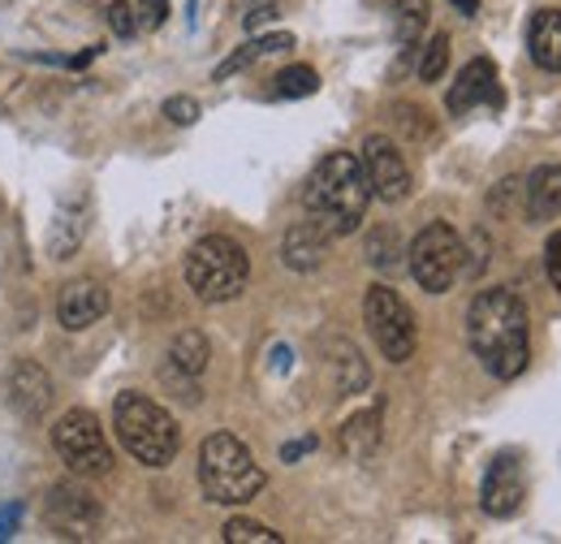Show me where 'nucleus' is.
I'll return each instance as SVG.
<instances>
[{
	"instance_id": "aec40b11",
	"label": "nucleus",
	"mask_w": 561,
	"mask_h": 544,
	"mask_svg": "<svg viewBox=\"0 0 561 544\" xmlns=\"http://www.w3.org/2000/svg\"><path fill=\"white\" fill-rule=\"evenodd\" d=\"M376 450H380V407L358 410L354 419H346V428H342V454L354 458V463H363Z\"/></svg>"
},
{
	"instance_id": "5701e85b",
	"label": "nucleus",
	"mask_w": 561,
	"mask_h": 544,
	"mask_svg": "<svg viewBox=\"0 0 561 544\" xmlns=\"http://www.w3.org/2000/svg\"><path fill=\"white\" fill-rule=\"evenodd\" d=\"M427 31V0H398L393 4V39L402 48H415Z\"/></svg>"
},
{
	"instance_id": "20e7f679",
	"label": "nucleus",
	"mask_w": 561,
	"mask_h": 544,
	"mask_svg": "<svg viewBox=\"0 0 561 544\" xmlns=\"http://www.w3.org/2000/svg\"><path fill=\"white\" fill-rule=\"evenodd\" d=\"M264 467L233 432H211L199 445V488L216 506H247L264 492Z\"/></svg>"
},
{
	"instance_id": "c85d7f7f",
	"label": "nucleus",
	"mask_w": 561,
	"mask_h": 544,
	"mask_svg": "<svg viewBox=\"0 0 561 544\" xmlns=\"http://www.w3.org/2000/svg\"><path fill=\"white\" fill-rule=\"evenodd\" d=\"M164 117H169L173 126H195V122H199V104H195L191 95H169V100H164Z\"/></svg>"
},
{
	"instance_id": "393cba45",
	"label": "nucleus",
	"mask_w": 561,
	"mask_h": 544,
	"mask_svg": "<svg viewBox=\"0 0 561 544\" xmlns=\"http://www.w3.org/2000/svg\"><path fill=\"white\" fill-rule=\"evenodd\" d=\"M220 536L225 544H280V532H273L268 523H255V519H229Z\"/></svg>"
},
{
	"instance_id": "473e14b6",
	"label": "nucleus",
	"mask_w": 561,
	"mask_h": 544,
	"mask_svg": "<svg viewBox=\"0 0 561 544\" xmlns=\"http://www.w3.org/2000/svg\"><path fill=\"white\" fill-rule=\"evenodd\" d=\"M316 450V437H302V441H289L285 450H280V463H294V458H302V454H311Z\"/></svg>"
},
{
	"instance_id": "4468645a",
	"label": "nucleus",
	"mask_w": 561,
	"mask_h": 544,
	"mask_svg": "<svg viewBox=\"0 0 561 544\" xmlns=\"http://www.w3.org/2000/svg\"><path fill=\"white\" fill-rule=\"evenodd\" d=\"M445 104H449L454 117H467L480 104L501 109V82H496V66H492L489 57H476V61L462 66V73L454 78V87L445 95Z\"/></svg>"
},
{
	"instance_id": "72a5a7b5",
	"label": "nucleus",
	"mask_w": 561,
	"mask_h": 544,
	"mask_svg": "<svg viewBox=\"0 0 561 544\" xmlns=\"http://www.w3.org/2000/svg\"><path fill=\"white\" fill-rule=\"evenodd\" d=\"M273 18H280L277 4H264V9H255V13H247V31H260V26H268Z\"/></svg>"
},
{
	"instance_id": "0eeeda50",
	"label": "nucleus",
	"mask_w": 561,
	"mask_h": 544,
	"mask_svg": "<svg viewBox=\"0 0 561 544\" xmlns=\"http://www.w3.org/2000/svg\"><path fill=\"white\" fill-rule=\"evenodd\" d=\"M53 450L70 467V476L95 479L113 472V445L91 410L73 407L53 423Z\"/></svg>"
},
{
	"instance_id": "9b49d317",
	"label": "nucleus",
	"mask_w": 561,
	"mask_h": 544,
	"mask_svg": "<svg viewBox=\"0 0 561 544\" xmlns=\"http://www.w3.org/2000/svg\"><path fill=\"white\" fill-rule=\"evenodd\" d=\"M527 501V467L518 454H496L480 484V506L492 519H514Z\"/></svg>"
},
{
	"instance_id": "7ed1b4c3",
	"label": "nucleus",
	"mask_w": 561,
	"mask_h": 544,
	"mask_svg": "<svg viewBox=\"0 0 561 544\" xmlns=\"http://www.w3.org/2000/svg\"><path fill=\"white\" fill-rule=\"evenodd\" d=\"M113 432L122 441V450L142 463V467H169L182 450V428L160 403H151L147 394H117L113 403Z\"/></svg>"
},
{
	"instance_id": "2f4dec72",
	"label": "nucleus",
	"mask_w": 561,
	"mask_h": 544,
	"mask_svg": "<svg viewBox=\"0 0 561 544\" xmlns=\"http://www.w3.org/2000/svg\"><path fill=\"white\" fill-rule=\"evenodd\" d=\"M18 523H22V506H4L0 510V541H9L18 532Z\"/></svg>"
},
{
	"instance_id": "9d476101",
	"label": "nucleus",
	"mask_w": 561,
	"mask_h": 544,
	"mask_svg": "<svg viewBox=\"0 0 561 544\" xmlns=\"http://www.w3.org/2000/svg\"><path fill=\"white\" fill-rule=\"evenodd\" d=\"M53 398H57V385L35 359H13L4 367V407L22 423H44L53 410Z\"/></svg>"
},
{
	"instance_id": "1a4fd4ad",
	"label": "nucleus",
	"mask_w": 561,
	"mask_h": 544,
	"mask_svg": "<svg viewBox=\"0 0 561 544\" xmlns=\"http://www.w3.org/2000/svg\"><path fill=\"white\" fill-rule=\"evenodd\" d=\"M363 173H367V186H371V200L380 204H402L411 200L415 191V178H411V165L402 156V147L389 135H367L363 138Z\"/></svg>"
},
{
	"instance_id": "cd10ccee",
	"label": "nucleus",
	"mask_w": 561,
	"mask_h": 544,
	"mask_svg": "<svg viewBox=\"0 0 561 544\" xmlns=\"http://www.w3.org/2000/svg\"><path fill=\"white\" fill-rule=\"evenodd\" d=\"M108 26H113V35H122V39H130V35L139 31V18H135V4H130V0H108Z\"/></svg>"
},
{
	"instance_id": "39448f33",
	"label": "nucleus",
	"mask_w": 561,
	"mask_h": 544,
	"mask_svg": "<svg viewBox=\"0 0 561 544\" xmlns=\"http://www.w3.org/2000/svg\"><path fill=\"white\" fill-rule=\"evenodd\" d=\"M251 281V256L242 242L208 234L186 256V285L199 303H233Z\"/></svg>"
},
{
	"instance_id": "2eb2a0df",
	"label": "nucleus",
	"mask_w": 561,
	"mask_h": 544,
	"mask_svg": "<svg viewBox=\"0 0 561 544\" xmlns=\"http://www.w3.org/2000/svg\"><path fill=\"white\" fill-rule=\"evenodd\" d=\"M87 229H91V207H87V200L78 191L61 195V204L53 207V220H48V256L53 260H73L78 247L87 242Z\"/></svg>"
},
{
	"instance_id": "a211bd4d",
	"label": "nucleus",
	"mask_w": 561,
	"mask_h": 544,
	"mask_svg": "<svg viewBox=\"0 0 561 544\" xmlns=\"http://www.w3.org/2000/svg\"><path fill=\"white\" fill-rule=\"evenodd\" d=\"M527 53L549 73H561V9H540L527 22Z\"/></svg>"
},
{
	"instance_id": "f704fd0d",
	"label": "nucleus",
	"mask_w": 561,
	"mask_h": 544,
	"mask_svg": "<svg viewBox=\"0 0 561 544\" xmlns=\"http://www.w3.org/2000/svg\"><path fill=\"white\" fill-rule=\"evenodd\" d=\"M449 4H454L458 13H467V18H471V13H480V0H449Z\"/></svg>"
},
{
	"instance_id": "f3484780",
	"label": "nucleus",
	"mask_w": 561,
	"mask_h": 544,
	"mask_svg": "<svg viewBox=\"0 0 561 544\" xmlns=\"http://www.w3.org/2000/svg\"><path fill=\"white\" fill-rule=\"evenodd\" d=\"M324 367L333 372V385H337V394H342V398L363 394V389H367V381H371L367 359H363V354L354 350V341H346V338L324 341Z\"/></svg>"
},
{
	"instance_id": "f257e3e1",
	"label": "nucleus",
	"mask_w": 561,
	"mask_h": 544,
	"mask_svg": "<svg viewBox=\"0 0 561 544\" xmlns=\"http://www.w3.org/2000/svg\"><path fill=\"white\" fill-rule=\"evenodd\" d=\"M467 345L480 359V367L492 381H514L527 372L531 359V320H527V303L496 285L480 290L467 307Z\"/></svg>"
},
{
	"instance_id": "a878e982",
	"label": "nucleus",
	"mask_w": 561,
	"mask_h": 544,
	"mask_svg": "<svg viewBox=\"0 0 561 544\" xmlns=\"http://www.w3.org/2000/svg\"><path fill=\"white\" fill-rule=\"evenodd\" d=\"M445 66H449V35H445V31H436V35L423 44L420 78L423 82H440V78H445Z\"/></svg>"
},
{
	"instance_id": "6e6552de",
	"label": "nucleus",
	"mask_w": 561,
	"mask_h": 544,
	"mask_svg": "<svg viewBox=\"0 0 561 544\" xmlns=\"http://www.w3.org/2000/svg\"><path fill=\"white\" fill-rule=\"evenodd\" d=\"M363 320H367L371 338H376L380 354L389 363H407L415 354V341H420V333H415V311L407 307V298L398 290L371 285L367 298H363Z\"/></svg>"
},
{
	"instance_id": "b1692460",
	"label": "nucleus",
	"mask_w": 561,
	"mask_h": 544,
	"mask_svg": "<svg viewBox=\"0 0 561 544\" xmlns=\"http://www.w3.org/2000/svg\"><path fill=\"white\" fill-rule=\"evenodd\" d=\"M316 91H320V73L311 66H289L277 73L280 100H302V95H316Z\"/></svg>"
},
{
	"instance_id": "423d86ee",
	"label": "nucleus",
	"mask_w": 561,
	"mask_h": 544,
	"mask_svg": "<svg viewBox=\"0 0 561 544\" xmlns=\"http://www.w3.org/2000/svg\"><path fill=\"white\" fill-rule=\"evenodd\" d=\"M407 264H411V276L420 281V290L427 294H445L454 290V281L462 276V264H467V242L454 225L445 220H432L423 225L407 251Z\"/></svg>"
},
{
	"instance_id": "dca6fc26",
	"label": "nucleus",
	"mask_w": 561,
	"mask_h": 544,
	"mask_svg": "<svg viewBox=\"0 0 561 544\" xmlns=\"http://www.w3.org/2000/svg\"><path fill=\"white\" fill-rule=\"evenodd\" d=\"M324 256H329V234L307 216V220H294L289 229H285V238H280V260H285V269L294 272H316L324 264Z\"/></svg>"
},
{
	"instance_id": "6ab92c4d",
	"label": "nucleus",
	"mask_w": 561,
	"mask_h": 544,
	"mask_svg": "<svg viewBox=\"0 0 561 544\" xmlns=\"http://www.w3.org/2000/svg\"><path fill=\"white\" fill-rule=\"evenodd\" d=\"M523 191H527V216L531 220H553V216H561V165H540L523 182Z\"/></svg>"
},
{
	"instance_id": "412c9836",
	"label": "nucleus",
	"mask_w": 561,
	"mask_h": 544,
	"mask_svg": "<svg viewBox=\"0 0 561 544\" xmlns=\"http://www.w3.org/2000/svg\"><path fill=\"white\" fill-rule=\"evenodd\" d=\"M285 48H294V35L289 31H277V35H260V39H251V44H242L233 57H225L220 66H216V82H225V78H233L238 69L255 66L260 57H273V53H285Z\"/></svg>"
},
{
	"instance_id": "ddd939ff",
	"label": "nucleus",
	"mask_w": 561,
	"mask_h": 544,
	"mask_svg": "<svg viewBox=\"0 0 561 544\" xmlns=\"http://www.w3.org/2000/svg\"><path fill=\"white\" fill-rule=\"evenodd\" d=\"M108 311V285L95 276H73L57 294V320L66 333H82L91 325H100Z\"/></svg>"
},
{
	"instance_id": "f03ea898",
	"label": "nucleus",
	"mask_w": 561,
	"mask_h": 544,
	"mask_svg": "<svg viewBox=\"0 0 561 544\" xmlns=\"http://www.w3.org/2000/svg\"><path fill=\"white\" fill-rule=\"evenodd\" d=\"M302 204H307V216L329 238L358 234V225L367 220V207H371V186H367L363 160L354 151H329L311 169V178L302 186Z\"/></svg>"
},
{
	"instance_id": "bb28decb",
	"label": "nucleus",
	"mask_w": 561,
	"mask_h": 544,
	"mask_svg": "<svg viewBox=\"0 0 561 544\" xmlns=\"http://www.w3.org/2000/svg\"><path fill=\"white\" fill-rule=\"evenodd\" d=\"M367 260H371L380 272H389V269H398V264H402V242L393 238V229L371 234V242H367Z\"/></svg>"
},
{
	"instance_id": "c756f323",
	"label": "nucleus",
	"mask_w": 561,
	"mask_h": 544,
	"mask_svg": "<svg viewBox=\"0 0 561 544\" xmlns=\"http://www.w3.org/2000/svg\"><path fill=\"white\" fill-rule=\"evenodd\" d=\"M135 18H139V31H160L169 18V0H135Z\"/></svg>"
},
{
	"instance_id": "4be33fe9",
	"label": "nucleus",
	"mask_w": 561,
	"mask_h": 544,
	"mask_svg": "<svg viewBox=\"0 0 561 544\" xmlns=\"http://www.w3.org/2000/svg\"><path fill=\"white\" fill-rule=\"evenodd\" d=\"M208 359H211V345L199 329H182V333L173 338V345H169V363H173L178 372H186V376H199V372L208 367Z\"/></svg>"
},
{
	"instance_id": "7c9ffc66",
	"label": "nucleus",
	"mask_w": 561,
	"mask_h": 544,
	"mask_svg": "<svg viewBox=\"0 0 561 544\" xmlns=\"http://www.w3.org/2000/svg\"><path fill=\"white\" fill-rule=\"evenodd\" d=\"M545 272H549V281H553V290L561 294V229L549 234V242H545Z\"/></svg>"
},
{
	"instance_id": "f8f14e48",
	"label": "nucleus",
	"mask_w": 561,
	"mask_h": 544,
	"mask_svg": "<svg viewBox=\"0 0 561 544\" xmlns=\"http://www.w3.org/2000/svg\"><path fill=\"white\" fill-rule=\"evenodd\" d=\"M44 514H48V523H53L57 532H66L73 541L95 536L100 523H104L95 497H91L87 488H78V484H53V488H48V501H44Z\"/></svg>"
}]
</instances>
